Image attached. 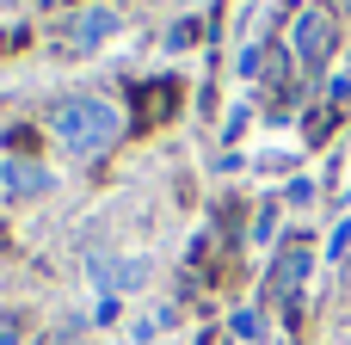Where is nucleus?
Segmentation results:
<instances>
[{"instance_id":"nucleus-6","label":"nucleus","mask_w":351,"mask_h":345,"mask_svg":"<svg viewBox=\"0 0 351 345\" xmlns=\"http://www.w3.org/2000/svg\"><path fill=\"white\" fill-rule=\"evenodd\" d=\"M308 265H315V247H308V241H290V247H284V259H278V278H271V290H278V296H290V290L308 278Z\"/></svg>"},{"instance_id":"nucleus-9","label":"nucleus","mask_w":351,"mask_h":345,"mask_svg":"<svg viewBox=\"0 0 351 345\" xmlns=\"http://www.w3.org/2000/svg\"><path fill=\"white\" fill-rule=\"evenodd\" d=\"M0 6H19V0H0Z\"/></svg>"},{"instance_id":"nucleus-3","label":"nucleus","mask_w":351,"mask_h":345,"mask_svg":"<svg viewBox=\"0 0 351 345\" xmlns=\"http://www.w3.org/2000/svg\"><path fill=\"white\" fill-rule=\"evenodd\" d=\"M333 49H339V19H333L327 6H302L296 25H290V56H296L302 68H327Z\"/></svg>"},{"instance_id":"nucleus-10","label":"nucleus","mask_w":351,"mask_h":345,"mask_svg":"<svg viewBox=\"0 0 351 345\" xmlns=\"http://www.w3.org/2000/svg\"><path fill=\"white\" fill-rule=\"evenodd\" d=\"M346 12H351V0H346Z\"/></svg>"},{"instance_id":"nucleus-7","label":"nucleus","mask_w":351,"mask_h":345,"mask_svg":"<svg viewBox=\"0 0 351 345\" xmlns=\"http://www.w3.org/2000/svg\"><path fill=\"white\" fill-rule=\"evenodd\" d=\"M259 327H265L259 309H241V315H234V333H241V340H259Z\"/></svg>"},{"instance_id":"nucleus-5","label":"nucleus","mask_w":351,"mask_h":345,"mask_svg":"<svg viewBox=\"0 0 351 345\" xmlns=\"http://www.w3.org/2000/svg\"><path fill=\"white\" fill-rule=\"evenodd\" d=\"M86 278H93V290L111 296V290H136V284L148 278V265H142V259H93Z\"/></svg>"},{"instance_id":"nucleus-4","label":"nucleus","mask_w":351,"mask_h":345,"mask_svg":"<svg viewBox=\"0 0 351 345\" xmlns=\"http://www.w3.org/2000/svg\"><path fill=\"white\" fill-rule=\"evenodd\" d=\"M56 185V173L43 167V160H0V191L6 198H37V191H49Z\"/></svg>"},{"instance_id":"nucleus-1","label":"nucleus","mask_w":351,"mask_h":345,"mask_svg":"<svg viewBox=\"0 0 351 345\" xmlns=\"http://www.w3.org/2000/svg\"><path fill=\"white\" fill-rule=\"evenodd\" d=\"M49 136L68 148V154H105L117 136H123V111L99 93H68L49 105Z\"/></svg>"},{"instance_id":"nucleus-2","label":"nucleus","mask_w":351,"mask_h":345,"mask_svg":"<svg viewBox=\"0 0 351 345\" xmlns=\"http://www.w3.org/2000/svg\"><path fill=\"white\" fill-rule=\"evenodd\" d=\"M117 31H123V12H117L111 0H86V6H74V12L56 25V49H68V56H93V49H105Z\"/></svg>"},{"instance_id":"nucleus-8","label":"nucleus","mask_w":351,"mask_h":345,"mask_svg":"<svg viewBox=\"0 0 351 345\" xmlns=\"http://www.w3.org/2000/svg\"><path fill=\"white\" fill-rule=\"evenodd\" d=\"M0 340H19V315H0Z\"/></svg>"}]
</instances>
